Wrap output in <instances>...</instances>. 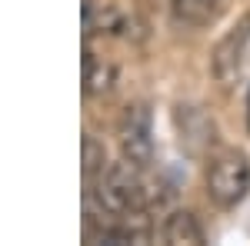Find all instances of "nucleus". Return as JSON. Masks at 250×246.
Here are the masks:
<instances>
[{"label":"nucleus","mask_w":250,"mask_h":246,"mask_svg":"<svg viewBox=\"0 0 250 246\" xmlns=\"http://www.w3.org/2000/svg\"><path fill=\"white\" fill-rule=\"evenodd\" d=\"M170 14L180 27H207L220 14V0H170Z\"/></svg>","instance_id":"nucleus-9"},{"label":"nucleus","mask_w":250,"mask_h":246,"mask_svg":"<svg viewBox=\"0 0 250 246\" xmlns=\"http://www.w3.org/2000/svg\"><path fill=\"white\" fill-rule=\"evenodd\" d=\"M160 236H164V243H170V246H204V240H207L200 220L193 216L190 209H173L170 216L164 220V227H160Z\"/></svg>","instance_id":"nucleus-6"},{"label":"nucleus","mask_w":250,"mask_h":246,"mask_svg":"<svg viewBox=\"0 0 250 246\" xmlns=\"http://www.w3.org/2000/svg\"><path fill=\"white\" fill-rule=\"evenodd\" d=\"M177 130H180V143L190 153H207L217 140L213 120L200 107H180L177 110Z\"/></svg>","instance_id":"nucleus-5"},{"label":"nucleus","mask_w":250,"mask_h":246,"mask_svg":"<svg viewBox=\"0 0 250 246\" xmlns=\"http://www.w3.org/2000/svg\"><path fill=\"white\" fill-rule=\"evenodd\" d=\"M247 43H250V14L240 17L224 37L217 40V47H213V54H210V74L220 87H230L233 80H237Z\"/></svg>","instance_id":"nucleus-4"},{"label":"nucleus","mask_w":250,"mask_h":246,"mask_svg":"<svg viewBox=\"0 0 250 246\" xmlns=\"http://www.w3.org/2000/svg\"><path fill=\"white\" fill-rule=\"evenodd\" d=\"M207 196H210L213 207L220 209H233L247 200L250 193V160L244 150H233V147H224L210 156L207 163Z\"/></svg>","instance_id":"nucleus-2"},{"label":"nucleus","mask_w":250,"mask_h":246,"mask_svg":"<svg viewBox=\"0 0 250 246\" xmlns=\"http://www.w3.org/2000/svg\"><path fill=\"white\" fill-rule=\"evenodd\" d=\"M120 153L124 160H130L137 167H150L154 163V123H150V110L144 103H130L124 116H120Z\"/></svg>","instance_id":"nucleus-3"},{"label":"nucleus","mask_w":250,"mask_h":246,"mask_svg":"<svg viewBox=\"0 0 250 246\" xmlns=\"http://www.w3.org/2000/svg\"><path fill=\"white\" fill-rule=\"evenodd\" d=\"M117 83V67L110 60L97 57L94 50H83V96H104Z\"/></svg>","instance_id":"nucleus-8"},{"label":"nucleus","mask_w":250,"mask_h":246,"mask_svg":"<svg viewBox=\"0 0 250 246\" xmlns=\"http://www.w3.org/2000/svg\"><path fill=\"white\" fill-rule=\"evenodd\" d=\"M107 170V150H104V143L97 140V136H83V176L94 183L100 173Z\"/></svg>","instance_id":"nucleus-10"},{"label":"nucleus","mask_w":250,"mask_h":246,"mask_svg":"<svg viewBox=\"0 0 250 246\" xmlns=\"http://www.w3.org/2000/svg\"><path fill=\"white\" fill-rule=\"evenodd\" d=\"M124 27H127V17L114 3H97V0L83 3V40L97 37V34H120Z\"/></svg>","instance_id":"nucleus-7"},{"label":"nucleus","mask_w":250,"mask_h":246,"mask_svg":"<svg viewBox=\"0 0 250 246\" xmlns=\"http://www.w3.org/2000/svg\"><path fill=\"white\" fill-rule=\"evenodd\" d=\"M247 130H250V94H247Z\"/></svg>","instance_id":"nucleus-11"},{"label":"nucleus","mask_w":250,"mask_h":246,"mask_svg":"<svg viewBox=\"0 0 250 246\" xmlns=\"http://www.w3.org/2000/svg\"><path fill=\"white\" fill-rule=\"evenodd\" d=\"M94 203L107 216H134L144 213L150 203V189L144 183V167H137L130 160L110 163L107 170L94 180Z\"/></svg>","instance_id":"nucleus-1"}]
</instances>
